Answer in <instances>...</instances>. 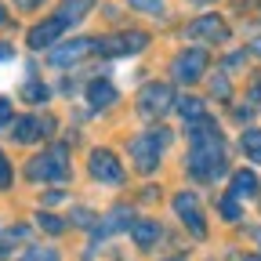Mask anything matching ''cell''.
<instances>
[{
	"mask_svg": "<svg viewBox=\"0 0 261 261\" xmlns=\"http://www.w3.org/2000/svg\"><path fill=\"white\" fill-rule=\"evenodd\" d=\"M225 171H228V145H225L218 120L203 116V120L189 123V174L196 181L211 185Z\"/></svg>",
	"mask_w": 261,
	"mask_h": 261,
	"instance_id": "1",
	"label": "cell"
},
{
	"mask_svg": "<svg viewBox=\"0 0 261 261\" xmlns=\"http://www.w3.org/2000/svg\"><path fill=\"white\" fill-rule=\"evenodd\" d=\"M171 145V130L167 127H152V130H142L138 138H130V160L142 174H152L160 167L163 152Z\"/></svg>",
	"mask_w": 261,
	"mask_h": 261,
	"instance_id": "2",
	"label": "cell"
},
{
	"mask_svg": "<svg viewBox=\"0 0 261 261\" xmlns=\"http://www.w3.org/2000/svg\"><path fill=\"white\" fill-rule=\"evenodd\" d=\"M25 178L29 181H65L69 178V152H65V145H51V149L37 152L25 163Z\"/></svg>",
	"mask_w": 261,
	"mask_h": 261,
	"instance_id": "3",
	"label": "cell"
},
{
	"mask_svg": "<svg viewBox=\"0 0 261 261\" xmlns=\"http://www.w3.org/2000/svg\"><path fill=\"white\" fill-rule=\"evenodd\" d=\"M185 37L192 44H228V37H232V29H228V22L221 15H200V18H192L185 25Z\"/></svg>",
	"mask_w": 261,
	"mask_h": 261,
	"instance_id": "4",
	"label": "cell"
},
{
	"mask_svg": "<svg viewBox=\"0 0 261 261\" xmlns=\"http://www.w3.org/2000/svg\"><path fill=\"white\" fill-rule=\"evenodd\" d=\"M207 65H211V58H207L203 47H185V51H178L174 62H171V76L189 87V84H196V80H203Z\"/></svg>",
	"mask_w": 261,
	"mask_h": 261,
	"instance_id": "5",
	"label": "cell"
},
{
	"mask_svg": "<svg viewBox=\"0 0 261 261\" xmlns=\"http://www.w3.org/2000/svg\"><path fill=\"white\" fill-rule=\"evenodd\" d=\"M174 109V87L171 84H145L138 91V113L145 120H160Z\"/></svg>",
	"mask_w": 261,
	"mask_h": 261,
	"instance_id": "6",
	"label": "cell"
},
{
	"mask_svg": "<svg viewBox=\"0 0 261 261\" xmlns=\"http://www.w3.org/2000/svg\"><path fill=\"white\" fill-rule=\"evenodd\" d=\"M87 174L94 181H102V185H123V163L113 149H91L87 156Z\"/></svg>",
	"mask_w": 261,
	"mask_h": 261,
	"instance_id": "7",
	"label": "cell"
},
{
	"mask_svg": "<svg viewBox=\"0 0 261 261\" xmlns=\"http://www.w3.org/2000/svg\"><path fill=\"white\" fill-rule=\"evenodd\" d=\"M145 44H149V33H142V29H127V33H116V37L94 40V51H102L106 58H127V55H138Z\"/></svg>",
	"mask_w": 261,
	"mask_h": 261,
	"instance_id": "8",
	"label": "cell"
},
{
	"mask_svg": "<svg viewBox=\"0 0 261 261\" xmlns=\"http://www.w3.org/2000/svg\"><path fill=\"white\" fill-rule=\"evenodd\" d=\"M171 207H174V214L181 218V225L189 228V232L196 236V240H203L207 236V221H203V207H200V200H196V192H178L174 200H171Z\"/></svg>",
	"mask_w": 261,
	"mask_h": 261,
	"instance_id": "9",
	"label": "cell"
},
{
	"mask_svg": "<svg viewBox=\"0 0 261 261\" xmlns=\"http://www.w3.org/2000/svg\"><path fill=\"white\" fill-rule=\"evenodd\" d=\"M91 51H94V40H91V37L58 40L55 47H47V65H55V69H69V65H76V62L87 58Z\"/></svg>",
	"mask_w": 261,
	"mask_h": 261,
	"instance_id": "10",
	"label": "cell"
},
{
	"mask_svg": "<svg viewBox=\"0 0 261 261\" xmlns=\"http://www.w3.org/2000/svg\"><path fill=\"white\" fill-rule=\"evenodd\" d=\"M8 127H11V142H15V145H33V142L47 138L51 130H55V120H44V116H18V120H11Z\"/></svg>",
	"mask_w": 261,
	"mask_h": 261,
	"instance_id": "11",
	"label": "cell"
},
{
	"mask_svg": "<svg viewBox=\"0 0 261 261\" xmlns=\"http://www.w3.org/2000/svg\"><path fill=\"white\" fill-rule=\"evenodd\" d=\"M62 33H65V22L51 15V18L37 22V25L25 33V44H29V51H47V47H55L62 40Z\"/></svg>",
	"mask_w": 261,
	"mask_h": 261,
	"instance_id": "12",
	"label": "cell"
},
{
	"mask_svg": "<svg viewBox=\"0 0 261 261\" xmlns=\"http://www.w3.org/2000/svg\"><path fill=\"white\" fill-rule=\"evenodd\" d=\"M84 94H87V106H91L94 113H102V109H109V106L116 102V98H120V91H116V87H113V84H109L106 76H98V80H91Z\"/></svg>",
	"mask_w": 261,
	"mask_h": 261,
	"instance_id": "13",
	"label": "cell"
},
{
	"mask_svg": "<svg viewBox=\"0 0 261 261\" xmlns=\"http://www.w3.org/2000/svg\"><path fill=\"white\" fill-rule=\"evenodd\" d=\"M127 232H130V240H135V247L149 250V247L163 236V228H160V221H152V218H135V225H130Z\"/></svg>",
	"mask_w": 261,
	"mask_h": 261,
	"instance_id": "14",
	"label": "cell"
},
{
	"mask_svg": "<svg viewBox=\"0 0 261 261\" xmlns=\"http://www.w3.org/2000/svg\"><path fill=\"white\" fill-rule=\"evenodd\" d=\"M91 8H94V0H62V4L55 8V18H62L65 29H69V25L84 22V18L91 15Z\"/></svg>",
	"mask_w": 261,
	"mask_h": 261,
	"instance_id": "15",
	"label": "cell"
},
{
	"mask_svg": "<svg viewBox=\"0 0 261 261\" xmlns=\"http://www.w3.org/2000/svg\"><path fill=\"white\" fill-rule=\"evenodd\" d=\"M130 225H135V211H130V207H113L106 214V221H98L94 228H98V236H113V232L130 228Z\"/></svg>",
	"mask_w": 261,
	"mask_h": 261,
	"instance_id": "16",
	"label": "cell"
},
{
	"mask_svg": "<svg viewBox=\"0 0 261 261\" xmlns=\"http://www.w3.org/2000/svg\"><path fill=\"white\" fill-rule=\"evenodd\" d=\"M257 189H261L257 174L243 167V171H236V174H232V189H228V192H232L236 200H254V196H257Z\"/></svg>",
	"mask_w": 261,
	"mask_h": 261,
	"instance_id": "17",
	"label": "cell"
},
{
	"mask_svg": "<svg viewBox=\"0 0 261 261\" xmlns=\"http://www.w3.org/2000/svg\"><path fill=\"white\" fill-rule=\"evenodd\" d=\"M174 109L185 123H196V120H203L207 116V102L203 98H196V94H185V98H174Z\"/></svg>",
	"mask_w": 261,
	"mask_h": 261,
	"instance_id": "18",
	"label": "cell"
},
{
	"mask_svg": "<svg viewBox=\"0 0 261 261\" xmlns=\"http://www.w3.org/2000/svg\"><path fill=\"white\" fill-rule=\"evenodd\" d=\"M240 149H243L247 160L261 163V127H247L243 130V135H240Z\"/></svg>",
	"mask_w": 261,
	"mask_h": 261,
	"instance_id": "19",
	"label": "cell"
},
{
	"mask_svg": "<svg viewBox=\"0 0 261 261\" xmlns=\"http://www.w3.org/2000/svg\"><path fill=\"white\" fill-rule=\"evenodd\" d=\"M47 98H51V91H47V87H44L40 80H25V84H22V102H33V106H44Z\"/></svg>",
	"mask_w": 261,
	"mask_h": 261,
	"instance_id": "20",
	"label": "cell"
},
{
	"mask_svg": "<svg viewBox=\"0 0 261 261\" xmlns=\"http://www.w3.org/2000/svg\"><path fill=\"white\" fill-rule=\"evenodd\" d=\"M25 236H29L25 225H15V228H8V232H0V257H8V254L15 250V243L25 240Z\"/></svg>",
	"mask_w": 261,
	"mask_h": 261,
	"instance_id": "21",
	"label": "cell"
},
{
	"mask_svg": "<svg viewBox=\"0 0 261 261\" xmlns=\"http://www.w3.org/2000/svg\"><path fill=\"white\" fill-rule=\"evenodd\" d=\"M218 211H221V218H225V221H240V218H243V207H240V200H236L232 192H228V196H221Z\"/></svg>",
	"mask_w": 261,
	"mask_h": 261,
	"instance_id": "22",
	"label": "cell"
},
{
	"mask_svg": "<svg viewBox=\"0 0 261 261\" xmlns=\"http://www.w3.org/2000/svg\"><path fill=\"white\" fill-rule=\"evenodd\" d=\"M37 225L44 228V232H51V236L65 232V221H62L58 214H47V211H40V214H37Z\"/></svg>",
	"mask_w": 261,
	"mask_h": 261,
	"instance_id": "23",
	"label": "cell"
},
{
	"mask_svg": "<svg viewBox=\"0 0 261 261\" xmlns=\"http://www.w3.org/2000/svg\"><path fill=\"white\" fill-rule=\"evenodd\" d=\"M18 261H62V257H58V250H55V247H29Z\"/></svg>",
	"mask_w": 261,
	"mask_h": 261,
	"instance_id": "24",
	"label": "cell"
},
{
	"mask_svg": "<svg viewBox=\"0 0 261 261\" xmlns=\"http://www.w3.org/2000/svg\"><path fill=\"white\" fill-rule=\"evenodd\" d=\"M11 181H15V171H11V160L0 152V192L4 189H11Z\"/></svg>",
	"mask_w": 261,
	"mask_h": 261,
	"instance_id": "25",
	"label": "cell"
},
{
	"mask_svg": "<svg viewBox=\"0 0 261 261\" xmlns=\"http://www.w3.org/2000/svg\"><path fill=\"white\" fill-rule=\"evenodd\" d=\"M11 120H15V116H11V102H8L4 94H0V130H4V127H8Z\"/></svg>",
	"mask_w": 261,
	"mask_h": 261,
	"instance_id": "26",
	"label": "cell"
},
{
	"mask_svg": "<svg viewBox=\"0 0 261 261\" xmlns=\"http://www.w3.org/2000/svg\"><path fill=\"white\" fill-rule=\"evenodd\" d=\"M127 4H130V8H138V11H152V15H156L163 0H127Z\"/></svg>",
	"mask_w": 261,
	"mask_h": 261,
	"instance_id": "27",
	"label": "cell"
},
{
	"mask_svg": "<svg viewBox=\"0 0 261 261\" xmlns=\"http://www.w3.org/2000/svg\"><path fill=\"white\" fill-rule=\"evenodd\" d=\"M214 94H218V98H228V80H225L221 73L214 76Z\"/></svg>",
	"mask_w": 261,
	"mask_h": 261,
	"instance_id": "28",
	"label": "cell"
},
{
	"mask_svg": "<svg viewBox=\"0 0 261 261\" xmlns=\"http://www.w3.org/2000/svg\"><path fill=\"white\" fill-rule=\"evenodd\" d=\"M40 4H44V0H15V8H18V11H37Z\"/></svg>",
	"mask_w": 261,
	"mask_h": 261,
	"instance_id": "29",
	"label": "cell"
},
{
	"mask_svg": "<svg viewBox=\"0 0 261 261\" xmlns=\"http://www.w3.org/2000/svg\"><path fill=\"white\" fill-rule=\"evenodd\" d=\"M11 58H15V47L8 40H0V62H11Z\"/></svg>",
	"mask_w": 261,
	"mask_h": 261,
	"instance_id": "30",
	"label": "cell"
},
{
	"mask_svg": "<svg viewBox=\"0 0 261 261\" xmlns=\"http://www.w3.org/2000/svg\"><path fill=\"white\" fill-rule=\"evenodd\" d=\"M0 22H8V8L4 4H0Z\"/></svg>",
	"mask_w": 261,
	"mask_h": 261,
	"instance_id": "31",
	"label": "cell"
},
{
	"mask_svg": "<svg viewBox=\"0 0 261 261\" xmlns=\"http://www.w3.org/2000/svg\"><path fill=\"white\" fill-rule=\"evenodd\" d=\"M167 261H185V257H167Z\"/></svg>",
	"mask_w": 261,
	"mask_h": 261,
	"instance_id": "32",
	"label": "cell"
}]
</instances>
